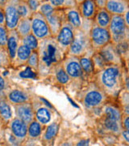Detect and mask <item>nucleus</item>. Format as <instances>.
<instances>
[{"mask_svg":"<svg viewBox=\"0 0 129 146\" xmlns=\"http://www.w3.org/2000/svg\"><path fill=\"white\" fill-rule=\"evenodd\" d=\"M49 73L52 75V78L59 85H67L71 83V79L62 66V62L53 66Z\"/></svg>","mask_w":129,"mask_h":146,"instance_id":"nucleus-21","label":"nucleus"},{"mask_svg":"<svg viewBox=\"0 0 129 146\" xmlns=\"http://www.w3.org/2000/svg\"><path fill=\"white\" fill-rule=\"evenodd\" d=\"M28 126L20 119L17 117H13L10 122L7 123V127L10 131V133L16 137L20 143L25 142L28 136Z\"/></svg>","mask_w":129,"mask_h":146,"instance_id":"nucleus-13","label":"nucleus"},{"mask_svg":"<svg viewBox=\"0 0 129 146\" xmlns=\"http://www.w3.org/2000/svg\"><path fill=\"white\" fill-rule=\"evenodd\" d=\"M38 1H40V2H42V1H44V0H38Z\"/></svg>","mask_w":129,"mask_h":146,"instance_id":"nucleus-54","label":"nucleus"},{"mask_svg":"<svg viewBox=\"0 0 129 146\" xmlns=\"http://www.w3.org/2000/svg\"><path fill=\"white\" fill-rule=\"evenodd\" d=\"M48 26L50 28L52 33V36H57V33L60 30L63 22L65 21V13L64 10L56 9L52 14L45 17Z\"/></svg>","mask_w":129,"mask_h":146,"instance_id":"nucleus-17","label":"nucleus"},{"mask_svg":"<svg viewBox=\"0 0 129 146\" xmlns=\"http://www.w3.org/2000/svg\"><path fill=\"white\" fill-rule=\"evenodd\" d=\"M7 0H0V7L3 8L4 6L6 5V3H7Z\"/></svg>","mask_w":129,"mask_h":146,"instance_id":"nucleus-51","label":"nucleus"},{"mask_svg":"<svg viewBox=\"0 0 129 146\" xmlns=\"http://www.w3.org/2000/svg\"><path fill=\"white\" fill-rule=\"evenodd\" d=\"M111 42L117 44L124 41H129V29L124 22L123 16L112 15L108 26Z\"/></svg>","mask_w":129,"mask_h":146,"instance_id":"nucleus-6","label":"nucleus"},{"mask_svg":"<svg viewBox=\"0 0 129 146\" xmlns=\"http://www.w3.org/2000/svg\"><path fill=\"white\" fill-rule=\"evenodd\" d=\"M10 65L11 63L7 49L0 46V70L9 68Z\"/></svg>","mask_w":129,"mask_h":146,"instance_id":"nucleus-36","label":"nucleus"},{"mask_svg":"<svg viewBox=\"0 0 129 146\" xmlns=\"http://www.w3.org/2000/svg\"><path fill=\"white\" fill-rule=\"evenodd\" d=\"M60 128V124L57 122L50 123L49 124L45 127V130L42 131L41 141L44 144L51 143L56 137H57L58 131Z\"/></svg>","mask_w":129,"mask_h":146,"instance_id":"nucleus-24","label":"nucleus"},{"mask_svg":"<svg viewBox=\"0 0 129 146\" xmlns=\"http://www.w3.org/2000/svg\"><path fill=\"white\" fill-rule=\"evenodd\" d=\"M21 44V37L18 34L16 29L9 30L8 36H7V50L8 53V55L10 58V63L12 64L15 57H16L17 50Z\"/></svg>","mask_w":129,"mask_h":146,"instance_id":"nucleus-18","label":"nucleus"},{"mask_svg":"<svg viewBox=\"0 0 129 146\" xmlns=\"http://www.w3.org/2000/svg\"><path fill=\"white\" fill-rule=\"evenodd\" d=\"M98 52L103 57L107 64H115L121 66L124 65L123 59L117 52L115 44L112 42H110L109 44L102 47L100 50H98Z\"/></svg>","mask_w":129,"mask_h":146,"instance_id":"nucleus-14","label":"nucleus"},{"mask_svg":"<svg viewBox=\"0 0 129 146\" xmlns=\"http://www.w3.org/2000/svg\"><path fill=\"white\" fill-rule=\"evenodd\" d=\"M10 84L8 79H7L0 72V98L6 97V93L8 89H10Z\"/></svg>","mask_w":129,"mask_h":146,"instance_id":"nucleus-39","label":"nucleus"},{"mask_svg":"<svg viewBox=\"0 0 129 146\" xmlns=\"http://www.w3.org/2000/svg\"><path fill=\"white\" fill-rule=\"evenodd\" d=\"M105 8L111 15L123 16L129 8V0H107Z\"/></svg>","mask_w":129,"mask_h":146,"instance_id":"nucleus-22","label":"nucleus"},{"mask_svg":"<svg viewBox=\"0 0 129 146\" xmlns=\"http://www.w3.org/2000/svg\"><path fill=\"white\" fill-rule=\"evenodd\" d=\"M82 1H83V0H76V2H77V4H78V3H81V2H82Z\"/></svg>","mask_w":129,"mask_h":146,"instance_id":"nucleus-53","label":"nucleus"},{"mask_svg":"<svg viewBox=\"0 0 129 146\" xmlns=\"http://www.w3.org/2000/svg\"><path fill=\"white\" fill-rule=\"evenodd\" d=\"M88 142H89L88 141H82V142L77 143V145H89V144H88Z\"/></svg>","mask_w":129,"mask_h":146,"instance_id":"nucleus-52","label":"nucleus"},{"mask_svg":"<svg viewBox=\"0 0 129 146\" xmlns=\"http://www.w3.org/2000/svg\"><path fill=\"white\" fill-rule=\"evenodd\" d=\"M124 65L107 64L94 73L93 80L108 97L109 99L117 100L123 90Z\"/></svg>","mask_w":129,"mask_h":146,"instance_id":"nucleus-1","label":"nucleus"},{"mask_svg":"<svg viewBox=\"0 0 129 146\" xmlns=\"http://www.w3.org/2000/svg\"><path fill=\"white\" fill-rule=\"evenodd\" d=\"M117 103L119 105L129 104V92L122 90L117 98Z\"/></svg>","mask_w":129,"mask_h":146,"instance_id":"nucleus-41","label":"nucleus"},{"mask_svg":"<svg viewBox=\"0 0 129 146\" xmlns=\"http://www.w3.org/2000/svg\"><path fill=\"white\" fill-rule=\"evenodd\" d=\"M20 0H7L6 5L3 7L5 13V25L8 30L16 29L20 16L18 11V3Z\"/></svg>","mask_w":129,"mask_h":146,"instance_id":"nucleus-11","label":"nucleus"},{"mask_svg":"<svg viewBox=\"0 0 129 146\" xmlns=\"http://www.w3.org/2000/svg\"><path fill=\"white\" fill-rule=\"evenodd\" d=\"M28 7H30V9L32 11V13H35L38 11V8H39V6L41 2L38 1V0H27L26 1Z\"/></svg>","mask_w":129,"mask_h":146,"instance_id":"nucleus-43","label":"nucleus"},{"mask_svg":"<svg viewBox=\"0 0 129 146\" xmlns=\"http://www.w3.org/2000/svg\"><path fill=\"white\" fill-rule=\"evenodd\" d=\"M77 7L83 19L92 21L98 9L94 0H83L77 4Z\"/></svg>","mask_w":129,"mask_h":146,"instance_id":"nucleus-20","label":"nucleus"},{"mask_svg":"<svg viewBox=\"0 0 129 146\" xmlns=\"http://www.w3.org/2000/svg\"><path fill=\"white\" fill-rule=\"evenodd\" d=\"M74 33L75 29L68 22L65 21L63 22L60 30L57 33V36H55L60 47L66 53V54L69 47L73 41Z\"/></svg>","mask_w":129,"mask_h":146,"instance_id":"nucleus-12","label":"nucleus"},{"mask_svg":"<svg viewBox=\"0 0 129 146\" xmlns=\"http://www.w3.org/2000/svg\"><path fill=\"white\" fill-rule=\"evenodd\" d=\"M31 103L35 112V119L44 127L49 124L52 119V112L50 106L42 102L39 98H31Z\"/></svg>","mask_w":129,"mask_h":146,"instance_id":"nucleus-10","label":"nucleus"},{"mask_svg":"<svg viewBox=\"0 0 129 146\" xmlns=\"http://www.w3.org/2000/svg\"><path fill=\"white\" fill-rule=\"evenodd\" d=\"M122 111L119 104L106 102L102 107L101 113L97 121V129L103 134L119 136L122 126Z\"/></svg>","mask_w":129,"mask_h":146,"instance_id":"nucleus-3","label":"nucleus"},{"mask_svg":"<svg viewBox=\"0 0 129 146\" xmlns=\"http://www.w3.org/2000/svg\"><path fill=\"white\" fill-rule=\"evenodd\" d=\"M123 17H124V22H125L126 25H127L128 29H129V8L125 11V13L123 15Z\"/></svg>","mask_w":129,"mask_h":146,"instance_id":"nucleus-49","label":"nucleus"},{"mask_svg":"<svg viewBox=\"0 0 129 146\" xmlns=\"http://www.w3.org/2000/svg\"><path fill=\"white\" fill-rule=\"evenodd\" d=\"M112 15L106 8L98 9L97 13L94 17L93 22L98 26L108 28Z\"/></svg>","mask_w":129,"mask_h":146,"instance_id":"nucleus-27","label":"nucleus"},{"mask_svg":"<svg viewBox=\"0 0 129 146\" xmlns=\"http://www.w3.org/2000/svg\"><path fill=\"white\" fill-rule=\"evenodd\" d=\"M27 65L29 66L36 72H39V57H38V53L37 50H33L31 54L30 57L28 60Z\"/></svg>","mask_w":129,"mask_h":146,"instance_id":"nucleus-38","label":"nucleus"},{"mask_svg":"<svg viewBox=\"0 0 129 146\" xmlns=\"http://www.w3.org/2000/svg\"><path fill=\"white\" fill-rule=\"evenodd\" d=\"M31 33L41 41L45 38L51 37L52 33L46 18L40 12H35L31 17Z\"/></svg>","mask_w":129,"mask_h":146,"instance_id":"nucleus-8","label":"nucleus"},{"mask_svg":"<svg viewBox=\"0 0 129 146\" xmlns=\"http://www.w3.org/2000/svg\"><path fill=\"white\" fill-rule=\"evenodd\" d=\"M64 13H65V21L68 22L74 29H78L82 27L84 19L81 15L77 6L65 9Z\"/></svg>","mask_w":129,"mask_h":146,"instance_id":"nucleus-19","label":"nucleus"},{"mask_svg":"<svg viewBox=\"0 0 129 146\" xmlns=\"http://www.w3.org/2000/svg\"><path fill=\"white\" fill-rule=\"evenodd\" d=\"M44 128H45V127L42 126L36 119L31 121L28 126V136H27L26 141L27 140L36 141V140H38L39 138H41Z\"/></svg>","mask_w":129,"mask_h":146,"instance_id":"nucleus-28","label":"nucleus"},{"mask_svg":"<svg viewBox=\"0 0 129 146\" xmlns=\"http://www.w3.org/2000/svg\"><path fill=\"white\" fill-rule=\"evenodd\" d=\"M118 141L121 143H124L129 145V131L125 129L121 131L119 136H118Z\"/></svg>","mask_w":129,"mask_h":146,"instance_id":"nucleus-42","label":"nucleus"},{"mask_svg":"<svg viewBox=\"0 0 129 146\" xmlns=\"http://www.w3.org/2000/svg\"><path fill=\"white\" fill-rule=\"evenodd\" d=\"M39 42L40 41L32 33H30L24 37H21V44H24L26 46L29 47L32 50H38Z\"/></svg>","mask_w":129,"mask_h":146,"instance_id":"nucleus-32","label":"nucleus"},{"mask_svg":"<svg viewBox=\"0 0 129 146\" xmlns=\"http://www.w3.org/2000/svg\"><path fill=\"white\" fill-rule=\"evenodd\" d=\"M117 52L119 53L121 58L124 61V64L129 59V41H124L115 44Z\"/></svg>","mask_w":129,"mask_h":146,"instance_id":"nucleus-31","label":"nucleus"},{"mask_svg":"<svg viewBox=\"0 0 129 146\" xmlns=\"http://www.w3.org/2000/svg\"><path fill=\"white\" fill-rule=\"evenodd\" d=\"M89 33L90 31L83 29H75L73 41L68 49V55L79 58L88 53L94 52L90 45Z\"/></svg>","mask_w":129,"mask_h":146,"instance_id":"nucleus-5","label":"nucleus"},{"mask_svg":"<svg viewBox=\"0 0 129 146\" xmlns=\"http://www.w3.org/2000/svg\"><path fill=\"white\" fill-rule=\"evenodd\" d=\"M6 98L12 106L31 102L32 98L30 94L25 89L11 87L7 91Z\"/></svg>","mask_w":129,"mask_h":146,"instance_id":"nucleus-16","label":"nucleus"},{"mask_svg":"<svg viewBox=\"0 0 129 146\" xmlns=\"http://www.w3.org/2000/svg\"><path fill=\"white\" fill-rule=\"evenodd\" d=\"M12 106L6 97L0 98V120L7 125L13 118Z\"/></svg>","mask_w":129,"mask_h":146,"instance_id":"nucleus-25","label":"nucleus"},{"mask_svg":"<svg viewBox=\"0 0 129 146\" xmlns=\"http://www.w3.org/2000/svg\"><path fill=\"white\" fill-rule=\"evenodd\" d=\"M123 90L129 92V76L127 74L126 71L124 72V85H123Z\"/></svg>","mask_w":129,"mask_h":146,"instance_id":"nucleus-44","label":"nucleus"},{"mask_svg":"<svg viewBox=\"0 0 129 146\" xmlns=\"http://www.w3.org/2000/svg\"><path fill=\"white\" fill-rule=\"evenodd\" d=\"M90 41L91 47L94 51H98L102 47L111 42V34L108 28H103L95 25H93L89 33Z\"/></svg>","mask_w":129,"mask_h":146,"instance_id":"nucleus-7","label":"nucleus"},{"mask_svg":"<svg viewBox=\"0 0 129 146\" xmlns=\"http://www.w3.org/2000/svg\"><path fill=\"white\" fill-rule=\"evenodd\" d=\"M32 51L33 50L29 47L26 46L24 44H20L17 50L16 57H15V59L11 65L16 68L27 65L28 60Z\"/></svg>","mask_w":129,"mask_h":146,"instance_id":"nucleus-23","label":"nucleus"},{"mask_svg":"<svg viewBox=\"0 0 129 146\" xmlns=\"http://www.w3.org/2000/svg\"><path fill=\"white\" fill-rule=\"evenodd\" d=\"M13 108L15 110L16 117L23 120L26 123L29 124L31 121L35 119V112L31 101L21 104L14 105Z\"/></svg>","mask_w":129,"mask_h":146,"instance_id":"nucleus-15","label":"nucleus"},{"mask_svg":"<svg viewBox=\"0 0 129 146\" xmlns=\"http://www.w3.org/2000/svg\"><path fill=\"white\" fill-rule=\"evenodd\" d=\"M37 53L39 57L38 73L41 75L48 74L53 66L61 63L66 56V53L60 47L54 36L41 40Z\"/></svg>","mask_w":129,"mask_h":146,"instance_id":"nucleus-2","label":"nucleus"},{"mask_svg":"<svg viewBox=\"0 0 129 146\" xmlns=\"http://www.w3.org/2000/svg\"><path fill=\"white\" fill-rule=\"evenodd\" d=\"M23 1H27V0H23Z\"/></svg>","mask_w":129,"mask_h":146,"instance_id":"nucleus-55","label":"nucleus"},{"mask_svg":"<svg viewBox=\"0 0 129 146\" xmlns=\"http://www.w3.org/2000/svg\"><path fill=\"white\" fill-rule=\"evenodd\" d=\"M92 58V63H93L94 68V72H98L99 70H101L102 68L107 65L106 62L104 61L103 57L99 54L98 51H94V54L91 56Z\"/></svg>","mask_w":129,"mask_h":146,"instance_id":"nucleus-35","label":"nucleus"},{"mask_svg":"<svg viewBox=\"0 0 129 146\" xmlns=\"http://www.w3.org/2000/svg\"><path fill=\"white\" fill-rule=\"evenodd\" d=\"M37 73H38L37 72L27 65L24 70L18 73V76L21 79H36Z\"/></svg>","mask_w":129,"mask_h":146,"instance_id":"nucleus-37","label":"nucleus"},{"mask_svg":"<svg viewBox=\"0 0 129 146\" xmlns=\"http://www.w3.org/2000/svg\"><path fill=\"white\" fill-rule=\"evenodd\" d=\"M55 10L56 9L50 4V3L48 0H44L40 3L39 8H38V12H40L45 17H47L50 14H52Z\"/></svg>","mask_w":129,"mask_h":146,"instance_id":"nucleus-34","label":"nucleus"},{"mask_svg":"<svg viewBox=\"0 0 129 146\" xmlns=\"http://www.w3.org/2000/svg\"><path fill=\"white\" fill-rule=\"evenodd\" d=\"M18 11H19V14L20 16L21 19L24 18H31L32 16V11L30 9V7H28V3L26 1L20 0L19 3H18Z\"/></svg>","mask_w":129,"mask_h":146,"instance_id":"nucleus-33","label":"nucleus"},{"mask_svg":"<svg viewBox=\"0 0 129 146\" xmlns=\"http://www.w3.org/2000/svg\"><path fill=\"white\" fill-rule=\"evenodd\" d=\"M96 6L98 9H102V8H105L106 7V4H107V0H94Z\"/></svg>","mask_w":129,"mask_h":146,"instance_id":"nucleus-46","label":"nucleus"},{"mask_svg":"<svg viewBox=\"0 0 129 146\" xmlns=\"http://www.w3.org/2000/svg\"><path fill=\"white\" fill-rule=\"evenodd\" d=\"M62 64L65 71L71 79V82L74 80H83L84 78V72L79 62V58L66 54V56L62 61Z\"/></svg>","mask_w":129,"mask_h":146,"instance_id":"nucleus-9","label":"nucleus"},{"mask_svg":"<svg viewBox=\"0 0 129 146\" xmlns=\"http://www.w3.org/2000/svg\"><path fill=\"white\" fill-rule=\"evenodd\" d=\"M16 30L20 37H24L31 33V18L20 19L17 25Z\"/></svg>","mask_w":129,"mask_h":146,"instance_id":"nucleus-29","label":"nucleus"},{"mask_svg":"<svg viewBox=\"0 0 129 146\" xmlns=\"http://www.w3.org/2000/svg\"><path fill=\"white\" fill-rule=\"evenodd\" d=\"M78 99L86 110H97L108 102V97L93 80L83 87L78 94Z\"/></svg>","mask_w":129,"mask_h":146,"instance_id":"nucleus-4","label":"nucleus"},{"mask_svg":"<svg viewBox=\"0 0 129 146\" xmlns=\"http://www.w3.org/2000/svg\"><path fill=\"white\" fill-rule=\"evenodd\" d=\"M94 54V52L88 53L85 55H83L79 57V62L81 64V67L83 68V72H84V77L87 76L92 80L94 75V68L93 63H92V58L91 56Z\"/></svg>","mask_w":129,"mask_h":146,"instance_id":"nucleus-26","label":"nucleus"},{"mask_svg":"<svg viewBox=\"0 0 129 146\" xmlns=\"http://www.w3.org/2000/svg\"><path fill=\"white\" fill-rule=\"evenodd\" d=\"M6 18L3 8L0 7V25H5Z\"/></svg>","mask_w":129,"mask_h":146,"instance_id":"nucleus-48","label":"nucleus"},{"mask_svg":"<svg viewBox=\"0 0 129 146\" xmlns=\"http://www.w3.org/2000/svg\"><path fill=\"white\" fill-rule=\"evenodd\" d=\"M9 30L5 25H0V46L6 48Z\"/></svg>","mask_w":129,"mask_h":146,"instance_id":"nucleus-40","label":"nucleus"},{"mask_svg":"<svg viewBox=\"0 0 129 146\" xmlns=\"http://www.w3.org/2000/svg\"><path fill=\"white\" fill-rule=\"evenodd\" d=\"M122 114L125 115H129V104L119 105Z\"/></svg>","mask_w":129,"mask_h":146,"instance_id":"nucleus-47","label":"nucleus"},{"mask_svg":"<svg viewBox=\"0 0 129 146\" xmlns=\"http://www.w3.org/2000/svg\"><path fill=\"white\" fill-rule=\"evenodd\" d=\"M55 9L65 10L77 6L76 0H48Z\"/></svg>","mask_w":129,"mask_h":146,"instance_id":"nucleus-30","label":"nucleus"},{"mask_svg":"<svg viewBox=\"0 0 129 146\" xmlns=\"http://www.w3.org/2000/svg\"><path fill=\"white\" fill-rule=\"evenodd\" d=\"M122 126H123V129L129 131V115H123V116H122Z\"/></svg>","mask_w":129,"mask_h":146,"instance_id":"nucleus-45","label":"nucleus"},{"mask_svg":"<svg viewBox=\"0 0 129 146\" xmlns=\"http://www.w3.org/2000/svg\"><path fill=\"white\" fill-rule=\"evenodd\" d=\"M124 68H125V71H126L127 74L129 76V59L124 63Z\"/></svg>","mask_w":129,"mask_h":146,"instance_id":"nucleus-50","label":"nucleus"}]
</instances>
